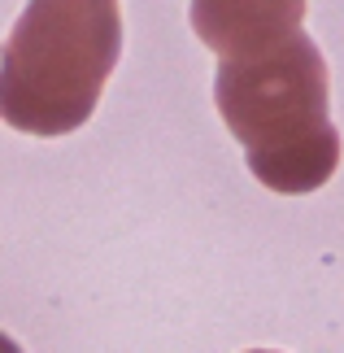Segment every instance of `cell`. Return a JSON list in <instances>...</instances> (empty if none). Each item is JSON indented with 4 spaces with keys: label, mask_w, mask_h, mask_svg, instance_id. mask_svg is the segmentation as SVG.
Returning <instances> with one entry per match:
<instances>
[{
    "label": "cell",
    "mask_w": 344,
    "mask_h": 353,
    "mask_svg": "<svg viewBox=\"0 0 344 353\" xmlns=\"http://www.w3.org/2000/svg\"><path fill=\"white\" fill-rule=\"evenodd\" d=\"M310 0H192L188 18L205 48L218 57H240L301 31Z\"/></svg>",
    "instance_id": "3"
},
{
    "label": "cell",
    "mask_w": 344,
    "mask_h": 353,
    "mask_svg": "<svg viewBox=\"0 0 344 353\" xmlns=\"http://www.w3.org/2000/svg\"><path fill=\"white\" fill-rule=\"evenodd\" d=\"M214 101L261 188L305 196L332 183L340 131L332 122V83L314 35L292 31L257 52L223 57Z\"/></svg>",
    "instance_id": "1"
},
{
    "label": "cell",
    "mask_w": 344,
    "mask_h": 353,
    "mask_svg": "<svg viewBox=\"0 0 344 353\" xmlns=\"http://www.w3.org/2000/svg\"><path fill=\"white\" fill-rule=\"evenodd\" d=\"M122 57L114 0H26L0 57V114L26 135H70Z\"/></svg>",
    "instance_id": "2"
}]
</instances>
